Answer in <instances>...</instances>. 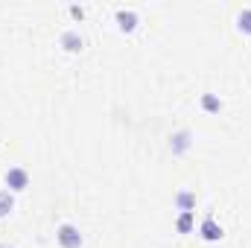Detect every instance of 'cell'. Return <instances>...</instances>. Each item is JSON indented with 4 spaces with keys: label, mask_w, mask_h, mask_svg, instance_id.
I'll return each mask as SVG.
<instances>
[{
    "label": "cell",
    "mask_w": 251,
    "mask_h": 248,
    "mask_svg": "<svg viewBox=\"0 0 251 248\" xmlns=\"http://www.w3.org/2000/svg\"><path fill=\"white\" fill-rule=\"evenodd\" d=\"M29 181V175H26V170H21V167H12L9 173H6V184L12 187V190H24Z\"/></svg>",
    "instance_id": "7a4b0ae2"
},
{
    "label": "cell",
    "mask_w": 251,
    "mask_h": 248,
    "mask_svg": "<svg viewBox=\"0 0 251 248\" xmlns=\"http://www.w3.org/2000/svg\"><path fill=\"white\" fill-rule=\"evenodd\" d=\"M237 26H240L243 32H251V9H243V12L237 15Z\"/></svg>",
    "instance_id": "52a82bcc"
},
{
    "label": "cell",
    "mask_w": 251,
    "mask_h": 248,
    "mask_svg": "<svg viewBox=\"0 0 251 248\" xmlns=\"http://www.w3.org/2000/svg\"><path fill=\"white\" fill-rule=\"evenodd\" d=\"M117 21H120V29H134L137 15H134L131 9H120V12H117Z\"/></svg>",
    "instance_id": "5b68a950"
},
{
    "label": "cell",
    "mask_w": 251,
    "mask_h": 248,
    "mask_svg": "<svg viewBox=\"0 0 251 248\" xmlns=\"http://www.w3.org/2000/svg\"><path fill=\"white\" fill-rule=\"evenodd\" d=\"M62 44L70 50V53H76V50H82V44H85V41H82V35H79L76 29H70V32H64V35H62Z\"/></svg>",
    "instance_id": "277c9868"
},
{
    "label": "cell",
    "mask_w": 251,
    "mask_h": 248,
    "mask_svg": "<svg viewBox=\"0 0 251 248\" xmlns=\"http://www.w3.org/2000/svg\"><path fill=\"white\" fill-rule=\"evenodd\" d=\"M56 240H59V246H62V248H82V234H79V228H76V225H70V222L59 225Z\"/></svg>",
    "instance_id": "6da1fadb"
},
{
    "label": "cell",
    "mask_w": 251,
    "mask_h": 248,
    "mask_svg": "<svg viewBox=\"0 0 251 248\" xmlns=\"http://www.w3.org/2000/svg\"><path fill=\"white\" fill-rule=\"evenodd\" d=\"M199 234H201L207 243H213V240H219V237H222V225H216V222H213V216H207V219L201 222Z\"/></svg>",
    "instance_id": "3957f363"
},
{
    "label": "cell",
    "mask_w": 251,
    "mask_h": 248,
    "mask_svg": "<svg viewBox=\"0 0 251 248\" xmlns=\"http://www.w3.org/2000/svg\"><path fill=\"white\" fill-rule=\"evenodd\" d=\"M204 108H210V111H216V108H219V102H216L213 97H204Z\"/></svg>",
    "instance_id": "9c48e42d"
},
{
    "label": "cell",
    "mask_w": 251,
    "mask_h": 248,
    "mask_svg": "<svg viewBox=\"0 0 251 248\" xmlns=\"http://www.w3.org/2000/svg\"><path fill=\"white\" fill-rule=\"evenodd\" d=\"M12 210V196H9V190H3L0 193V216H6Z\"/></svg>",
    "instance_id": "ba28073f"
},
{
    "label": "cell",
    "mask_w": 251,
    "mask_h": 248,
    "mask_svg": "<svg viewBox=\"0 0 251 248\" xmlns=\"http://www.w3.org/2000/svg\"><path fill=\"white\" fill-rule=\"evenodd\" d=\"M176 201H178V207H181V213H184V210H193V201H196V198H193V193L184 190V193L176 196Z\"/></svg>",
    "instance_id": "8992f818"
}]
</instances>
